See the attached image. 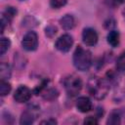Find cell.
Instances as JSON below:
<instances>
[{"label":"cell","mask_w":125,"mask_h":125,"mask_svg":"<svg viewBox=\"0 0 125 125\" xmlns=\"http://www.w3.org/2000/svg\"><path fill=\"white\" fill-rule=\"evenodd\" d=\"M108 89H109L108 82L98 76L90 77L87 82L88 93L97 100L104 99L108 93Z\"/></svg>","instance_id":"6da1fadb"},{"label":"cell","mask_w":125,"mask_h":125,"mask_svg":"<svg viewBox=\"0 0 125 125\" xmlns=\"http://www.w3.org/2000/svg\"><path fill=\"white\" fill-rule=\"evenodd\" d=\"M73 64L80 71H86L92 64V54L89 50L77 46L73 53Z\"/></svg>","instance_id":"7a4b0ae2"},{"label":"cell","mask_w":125,"mask_h":125,"mask_svg":"<svg viewBox=\"0 0 125 125\" xmlns=\"http://www.w3.org/2000/svg\"><path fill=\"white\" fill-rule=\"evenodd\" d=\"M63 87L69 96H75L77 95L81 89H82V80L80 79L79 76L75 74H69L63 78L62 81Z\"/></svg>","instance_id":"3957f363"},{"label":"cell","mask_w":125,"mask_h":125,"mask_svg":"<svg viewBox=\"0 0 125 125\" xmlns=\"http://www.w3.org/2000/svg\"><path fill=\"white\" fill-rule=\"evenodd\" d=\"M40 110L39 107L35 104H30L29 106H27L26 110L23 111L21 115V119H20V123L21 125H29L32 124L34 122V120L36 119V117L38 116Z\"/></svg>","instance_id":"277c9868"},{"label":"cell","mask_w":125,"mask_h":125,"mask_svg":"<svg viewBox=\"0 0 125 125\" xmlns=\"http://www.w3.org/2000/svg\"><path fill=\"white\" fill-rule=\"evenodd\" d=\"M21 46L25 51L32 52L35 51L38 47V36L34 31H28L22 37Z\"/></svg>","instance_id":"5b68a950"},{"label":"cell","mask_w":125,"mask_h":125,"mask_svg":"<svg viewBox=\"0 0 125 125\" xmlns=\"http://www.w3.org/2000/svg\"><path fill=\"white\" fill-rule=\"evenodd\" d=\"M73 45V38L69 34H62L60 36L55 44V47L57 50H59L62 53H66L68 52Z\"/></svg>","instance_id":"8992f818"},{"label":"cell","mask_w":125,"mask_h":125,"mask_svg":"<svg viewBox=\"0 0 125 125\" xmlns=\"http://www.w3.org/2000/svg\"><path fill=\"white\" fill-rule=\"evenodd\" d=\"M31 91L28 87L24 85H21L17 88L15 94H14V99L18 103H25L28 102L31 98Z\"/></svg>","instance_id":"52a82bcc"},{"label":"cell","mask_w":125,"mask_h":125,"mask_svg":"<svg viewBox=\"0 0 125 125\" xmlns=\"http://www.w3.org/2000/svg\"><path fill=\"white\" fill-rule=\"evenodd\" d=\"M99 39L98 33L94 28L87 27L83 29L82 32V40L87 46H94L97 44Z\"/></svg>","instance_id":"ba28073f"},{"label":"cell","mask_w":125,"mask_h":125,"mask_svg":"<svg viewBox=\"0 0 125 125\" xmlns=\"http://www.w3.org/2000/svg\"><path fill=\"white\" fill-rule=\"evenodd\" d=\"M76 107L80 112L86 113V112H89L93 108V104L88 97L82 96L76 100Z\"/></svg>","instance_id":"9c48e42d"},{"label":"cell","mask_w":125,"mask_h":125,"mask_svg":"<svg viewBox=\"0 0 125 125\" xmlns=\"http://www.w3.org/2000/svg\"><path fill=\"white\" fill-rule=\"evenodd\" d=\"M60 23L64 30H70L75 25V20L72 15L66 14L60 20Z\"/></svg>","instance_id":"30bf717a"},{"label":"cell","mask_w":125,"mask_h":125,"mask_svg":"<svg viewBox=\"0 0 125 125\" xmlns=\"http://www.w3.org/2000/svg\"><path fill=\"white\" fill-rule=\"evenodd\" d=\"M107 43L112 47H117L120 43V34L117 30H110L106 36Z\"/></svg>","instance_id":"8fae6325"},{"label":"cell","mask_w":125,"mask_h":125,"mask_svg":"<svg viewBox=\"0 0 125 125\" xmlns=\"http://www.w3.org/2000/svg\"><path fill=\"white\" fill-rule=\"evenodd\" d=\"M11 66L6 62H2L0 64V78L3 80H8L11 77Z\"/></svg>","instance_id":"7c38bea8"},{"label":"cell","mask_w":125,"mask_h":125,"mask_svg":"<svg viewBox=\"0 0 125 125\" xmlns=\"http://www.w3.org/2000/svg\"><path fill=\"white\" fill-rule=\"evenodd\" d=\"M120 122H121V116L118 111H112L109 114L106 121V123L110 125H117V124H120Z\"/></svg>","instance_id":"4fadbf2b"},{"label":"cell","mask_w":125,"mask_h":125,"mask_svg":"<svg viewBox=\"0 0 125 125\" xmlns=\"http://www.w3.org/2000/svg\"><path fill=\"white\" fill-rule=\"evenodd\" d=\"M11 47V41L7 37H2L0 41V55H4Z\"/></svg>","instance_id":"5bb4252c"},{"label":"cell","mask_w":125,"mask_h":125,"mask_svg":"<svg viewBox=\"0 0 125 125\" xmlns=\"http://www.w3.org/2000/svg\"><path fill=\"white\" fill-rule=\"evenodd\" d=\"M11 92V84L7 80L1 79L0 81V95L2 97L8 95Z\"/></svg>","instance_id":"9a60e30c"},{"label":"cell","mask_w":125,"mask_h":125,"mask_svg":"<svg viewBox=\"0 0 125 125\" xmlns=\"http://www.w3.org/2000/svg\"><path fill=\"white\" fill-rule=\"evenodd\" d=\"M116 69L120 72H125V52H123L116 60Z\"/></svg>","instance_id":"2e32d148"},{"label":"cell","mask_w":125,"mask_h":125,"mask_svg":"<svg viewBox=\"0 0 125 125\" xmlns=\"http://www.w3.org/2000/svg\"><path fill=\"white\" fill-rule=\"evenodd\" d=\"M67 0H50V6L53 9H60L66 4Z\"/></svg>","instance_id":"e0dca14e"},{"label":"cell","mask_w":125,"mask_h":125,"mask_svg":"<svg viewBox=\"0 0 125 125\" xmlns=\"http://www.w3.org/2000/svg\"><path fill=\"white\" fill-rule=\"evenodd\" d=\"M45 33L48 37H53L57 33V27L54 25H49L45 28Z\"/></svg>","instance_id":"ac0fdd59"},{"label":"cell","mask_w":125,"mask_h":125,"mask_svg":"<svg viewBox=\"0 0 125 125\" xmlns=\"http://www.w3.org/2000/svg\"><path fill=\"white\" fill-rule=\"evenodd\" d=\"M84 124H90V125H95L98 124V119L94 116H88L84 120Z\"/></svg>","instance_id":"d6986e66"},{"label":"cell","mask_w":125,"mask_h":125,"mask_svg":"<svg viewBox=\"0 0 125 125\" xmlns=\"http://www.w3.org/2000/svg\"><path fill=\"white\" fill-rule=\"evenodd\" d=\"M57 120L54 119V118H49V119H46V120H42L40 122V124H48V125H55L57 124Z\"/></svg>","instance_id":"ffe728a7"},{"label":"cell","mask_w":125,"mask_h":125,"mask_svg":"<svg viewBox=\"0 0 125 125\" xmlns=\"http://www.w3.org/2000/svg\"><path fill=\"white\" fill-rule=\"evenodd\" d=\"M114 2H115L116 4H122V3L125 2V0H114Z\"/></svg>","instance_id":"44dd1931"},{"label":"cell","mask_w":125,"mask_h":125,"mask_svg":"<svg viewBox=\"0 0 125 125\" xmlns=\"http://www.w3.org/2000/svg\"><path fill=\"white\" fill-rule=\"evenodd\" d=\"M122 14H123V17H124V20H125V9L123 10V12H122Z\"/></svg>","instance_id":"7402d4cb"},{"label":"cell","mask_w":125,"mask_h":125,"mask_svg":"<svg viewBox=\"0 0 125 125\" xmlns=\"http://www.w3.org/2000/svg\"><path fill=\"white\" fill-rule=\"evenodd\" d=\"M21 1H23V0H21Z\"/></svg>","instance_id":"603a6c76"}]
</instances>
